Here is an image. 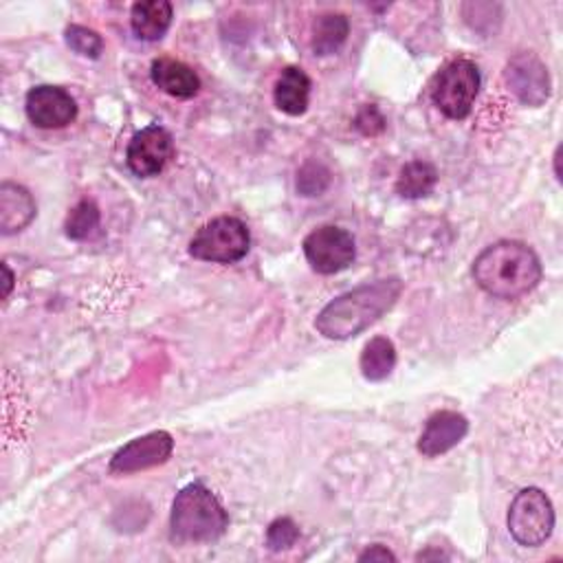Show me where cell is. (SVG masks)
I'll return each instance as SVG.
<instances>
[{"mask_svg":"<svg viewBox=\"0 0 563 563\" xmlns=\"http://www.w3.org/2000/svg\"><path fill=\"white\" fill-rule=\"evenodd\" d=\"M403 293V282L399 278H386L377 282L361 284L321 308L315 319V328L326 339H350L377 324Z\"/></svg>","mask_w":563,"mask_h":563,"instance_id":"cell-1","label":"cell"},{"mask_svg":"<svg viewBox=\"0 0 563 563\" xmlns=\"http://www.w3.org/2000/svg\"><path fill=\"white\" fill-rule=\"evenodd\" d=\"M543 269L539 256L524 243L500 241L473 262L478 286L497 300H519L537 289Z\"/></svg>","mask_w":563,"mask_h":563,"instance_id":"cell-2","label":"cell"},{"mask_svg":"<svg viewBox=\"0 0 563 563\" xmlns=\"http://www.w3.org/2000/svg\"><path fill=\"white\" fill-rule=\"evenodd\" d=\"M227 528L230 515L206 484H187L176 493L169 513V539L174 543H212L221 539Z\"/></svg>","mask_w":563,"mask_h":563,"instance_id":"cell-3","label":"cell"},{"mask_svg":"<svg viewBox=\"0 0 563 563\" xmlns=\"http://www.w3.org/2000/svg\"><path fill=\"white\" fill-rule=\"evenodd\" d=\"M249 227L241 219L219 216L197 232L190 243V256L203 262L234 265L249 254Z\"/></svg>","mask_w":563,"mask_h":563,"instance_id":"cell-4","label":"cell"},{"mask_svg":"<svg viewBox=\"0 0 563 563\" xmlns=\"http://www.w3.org/2000/svg\"><path fill=\"white\" fill-rule=\"evenodd\" d=\"M480 93V71L476 62L467 58L451 60L432 86V99L436 108L449 119H465L473 110Z\"/></svg>","mask_w":563,"mask_h":563,"instance_id":"cell-5","label":"cell"},{"mask_svg":"<svg viewBox=\"0 0 563 563\" xmlns=\"http://www.w3.org/2000/svg\"><path fill=\"white\" fill-rule=\"evenodd\" d=\"M554 528V508L541 489H521L508 508V532L524 548H539Z\"/></svg>","mask_w":563,"mask_h":563,"instance_id":"cell-6","label":"cell"},{"mask_svg":"<svg viewBox=\"0 0 563 563\" xmlns=\"http://www.w3.org/2000/svg\"><path fill=\"white\" fill-rule=\"evenodd\" d=\"M304 256L310 269L321 275L341 273L354 262V238L350 232L335 225L317 227L304 238Z\"/></svg>","mask_w":563,"mask_h":563,"instance_id":"cell-7","label":"cell"},{"mask_svg":"<svg viewBox=\"0 0 563 563\" xmlns=\"http://www.w3.org/2000/svg\"><path fill=\"white\" fill-rule=\"evenodd\" d=\"M172 156H174V139L159 124H152L139 130L130 139L126 150V161L130 172L141 178H152L161 174Z\"/></svg>","mask_w":563,"mask_h":563,"instance_id":"cell-8","label":"cell"},{"mask_svg":"<svg viewBox=\"0 0 563 563\" xmlns=\"http://www.w3.org/2000/svg\"><path fill=\"white\" fill-rule=\"evenodd\" d=\"M504 80L524 106H543L550 97V75L535 54H517L508 60Z\"/></svg>","mask_w":563,"mask_h":563,"instance_id":"cell-9","label":"cell"},{"mask_svg":"<svg viewBox=\"0 0 563 563\" xmlns=\"http://www.w3.org/2000/svg\"><path fill=\"white\" fill-rule=\"evenodd\" d=\"M174 451V438L167 432H150L130 441L110 460V473L130 476L165 465Z\"/></svg>","mask_w":563,"mask_h":563,"instance_id":"cell-10","label":"cell"},{"mask_svg":"<svg viewBox=\"0 0 563 563\" xmlns=\"http://www.w3.org/2000/svg\"><path fill=\"white\" fill-rule=\"evenodd\" d=\"M25 108H27L30 121L43 130L64 128L78 117V104L71 97V93L49 84L32 89L27 93Z\"/></svg>","mask_w":563,"mask_h":563,"instance_id":"cell-11","label":"cell"},{"mask_svg":"<svg viewBox=\"0 0 563 563\" xmlns=\"http://www.w3.org/2000/svg\"><path fill=\"white\" fill-rule=\"evenodd\" d=\"M467 432H469V421L462 414L451 410L436 412L425 423V430L419 438V451L425 458H438L451 451L456 445H460Z\"/></svg>","mask_w":563,"mask_h":563,"instance_id":"cell-12","label":"cell"},{"mask_svg":"<svg viewBox=\"0 0 563 563\" xmlns=\"http://www.w3.org/2000/svg\"><path fill=\"white\" fill-rule=\"evenodd\" d=\"M150 78L165 95L176 99H192L201 91V78L192 67L174 58H159L152 62Z\"/></svg>","mask_w":563,"mask_h":563,"instance_id":"cell-13","label":"cell"},{"mask_svg":"<svg viewBox=\"0 0 563 563\" xmlns=\"http://www.w3.org/2000/svg\"><path fill=\"white\" fill-rule=\"evenodd\" d=\"M36 219V201L23 185L3 183L0 185V232L12 236L23 232Z\"/></svg>","mask_w":563,"mask_h":563,"instance_id":"cell-14","label":"cell"},{"mask_svg":"<svg viewBox=\"0 0 563 563\" xmlns=\"http://www.w3.org/2000/svg\"><path fill=\"white\" fill-rule=\"evenodd\" d=\"M172 16H174V10L167 0H145V3L132 5L130 27L137 38L156 43L167 34L172 25Z\"/></svg>","mask_w":563,"mask_h":563,"instance_id":"cell-15","label":"cell"},{"mask_svg":"<svg viewBox=\"0 0 563 563\" xmlns=\"http://www.w3.org/2000/svg\"><path fill=\"white\" fill-rule=\"evenodd\" d=\"M273 99L282 113L291 117L304 115L310 99V78L300 67H286L275 82Z\"/></svg>","mask_w":563,"mask_h":563,"instance_id":"cell-16","label":"cell"},{"mask_svg":"<svg viewBox=\"0 0 563 563\" xmlns=\"http://www.w3.org/2000/svg\"><path fill=\"white\" fill-rule=\"evenodd\" d=\"M395 365H397V348L390 339L374 337L365 343L359 359V367L367 382L372 384L386 382L392 374Z\"/></svg>","mask_w":563,"mask_h":563,"instance_id":"cell-17","label":"cell"},{"mask_svg":"<svg viewBox=\"0 0 563 563\" xmlns=\"http://www.w3.org/2000/svg\"><path fill=\"white\" fill-rule=\"evenodd\" d=\"M438 183V169L434 163L430 161H410L401 174H399V180H397V192L403 197V199H410V201H419V199H425L434 192V187Z\"/></svg>","mask_w":563,"mask_h":563,"instance_id":"cell-18","label":"cell"},{"mask_svg":"<svg viewBox=\"0 0 563 563\" xmlns=\"http://www.w3.org/2000/svg\"><path fill=\"white\" fill-rule=\"evenodd\" d=\"M350 36V23L343 14H321L313 25V40L310 47L317 56H332L337 54Z\"/></svg>","mask_w":563,"mask_h":563,"instance_id":"cell-19","label":"cell"},{"mask_svg":"<svg viewBox=\"0 0 563 563\" xmlns=\"http://www.w3.org/2000/svg\"><path fill=\"white\" fill-rule=\"evenodd\" d=\"M99 227V208L84 199L80 201L71 214L67 216V223H64V230H67V236L71 241H89Z\"/></svg>","mask_w":563,"mask_h":563,"instance_id":"cell-20","label":"cell"},{"mask_svg":"<svg viewBox=\"0 0 563 563\" xmlns=\"http://www.w3.org/2000/svg\"><path fill=\"white\" fill-rule=\"evenodd\" d=\"M330 169L317 161H308L297 172V190L304 197H319L330 185Z\"/></svg>","mask_w":563,"mask_h":563,"instance_id":"cell-21","label":"cell"},{"mask_svg":"<svg viewBox=\"0 0 563 563\" xmlns=\"http://www.w3.org/2000/svg\"><path fill=\"white\" fill-rule=\"evenodd\" d=\"M64 38H67V45L82 58H91V60H97L104 51V40L97 32L89 30V27H82V25H71L67 27L64 32Z\"/></svg>","mask_w":563,"mask_h":563,"instance_id":"cell-22","label":"cell"},{"mask_svg":"<svg viewBox=\"0 0 563 563\" xmlns=\"http://www.w3.org/2000/svg\"><path fill=\"white\" fill-rule=\"evenodd\" d=\"M297 539H300V526L291 517H278L275 521H271V526L267 530V546L273 552L293 548L297 543Z\"/></svg>","mask_w":563,"mask_h":563,"instance_id":"cell-23","label":"cell"},{"mask_svg":"<svg viewBox=\"0 0 563 563\" xmlns=\"http://www.w3.org/2000/svg\"><path fill=\"white\" fill-rule=\"evenodd\" d=\"M354 128L365 137H377L386 130V117L377 106H363L354 117Z\"/></svg>","mask_w":563,"mask_h":563,"instance_id":"cell-24","label":"cell"},{"mask_svg":"<svg viewBox=\"0 0 563 563\" xmlns=\"http://www.w3.org/2000/svg\"><path fill=\"white\" fill-rule=\"evenodd\" d=\"M356 559H359V561H397L395 552H390V550H388L386 546H382V543L370 546V548L363 550Z\"/></svg>","mask_w":563,"mask_h":563,"instance_id":"cell-25","label":"cell"},{"mask_svg":"<svg viewBox=\"0 0 563 563\" xmlns=\"http://www.w3.org/2000/svg\"><path fill=\"white\" fill-rule=\"evenodd\" d=\"M3 273H5V293H3V297H8L12 293V286H14V275H12L8 265H3Z\"/></svg>","mask_w":563,"mask_h":563,"instance_id":"cell-26","label":"cell"},{"mask_svg":"<svg viewBox=\"0 0 563 563\" xmlns=\"http://www.w3.org/2000/svg\"><path fill=\"white\" fill-rule=\"evenodd\" d=\"M554 174H556V180H561V167H559V163H561V145L556 148V152H554Z\"/></svg>","mask_w":563,"mask_h":563,"instance_id":"cell-27","label":"cell"}]
</instances>
